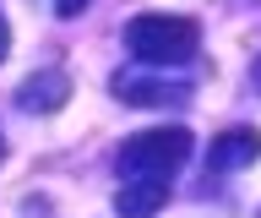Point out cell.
<instances>
[{
	"instance_id": "obj_2",
	"label": "cell",
	"mask_w": 261,
	"mask_h": 218,
	"mask_svg": "<svg viewBox=\"0 0 261 218\" xmlns=\"http://www.w3.org/2000/svg\"><path fill=\"white\" fill-rule=\"evenodd\" d=\"M191 158V131L185 126H152L120 142V180H174Z\"/></svg>"
},
{
	"instance_id": "obj_5",
	"label": "cell",
	"mask_w": 261,
	"mask_h": 218,
	"mask_svg": "<svg viewBox=\"0 0 261 218\" xmlns=\"http://www.w3.org/2000/svg\"><path fill=\"white\" fill-rule=\"evenodd\" d=\"M256 158H261V131H256V126H228V131H218V136H212V153H207L212 175L250 169Z\"/></svg>"
},
{
	"instance_id": "obj_9",
	"label": "cell",
	"mask_w": 261,
	"mask_h": 218,
	"mask_svg": "<svg viewBox=\"0 0 261 218\" xmlns=\"http://www.w3.org/2000/svg\"><path fill=\"white\" fill-rule=\"evenodd\" d=\"M250 82H256V93H261V55H256V66H250Z\"/></svg>"
},
{
	"instance_id": "obj_8",
	"label": "cell",
	"mask_w": 261,
	"mask_h": 218,
	"mask_svg": "<svg viewBox=\"0 0 261 218\" xmlns=\"http://www.w3.org/2000/svg\"><path fill=\"white\" fill-rule=\"evenodd\" d=\"M6 50H11V22H6V11H0V60H6Z\"/></svg>"
},
{
	"instance_id": "obj_1",
	"label": "cell",
	"mask_w": 261,
	"mask_h": 218,
	"mask_svg": "<svg viewBox=\"0 0 261 218\" xmlns=\"http://www.w3.org/2000/svg\"><path fill=\"white\" fill-rule=\"evenodd\" d=\"M125 50L142 66H185L201 50V28L191 17H169V11H142L125 22Z\"/></svg>"
},
{
	"instance_id": "obj_4",
	"label": "cell",
	"mask_w": 261,
	"mask_h": 218,
	"mask_svg": "<svg viewBox=\"0 0 261 218\" xmlns=\"http://www.w3.org/2000/svg\"><path fill=\"white\" fill-rule=\"evenodd\" d=\"M65 99H71V77L60 66H38L33 77L16 82V109H28V115H55L65 109Z\"/></svg>"
},
{
	"instance_id": "obj_10",
	"label": "cell",
	"mask_w": 261,
	"mask_h": 218,
	"mask_svg": "<svg viewBox=\"0 0 261 218\" xmlns=\"http://www.w3.org/2000/svg\"><path fill=\"white\" fill-rule=\"evenodd\" d=\"M0 158H6V136H0Z\"/></svg>"
},
{
	"instance_id": "obj_7",
	"label": "cell",
	"mask_w": 261,
	"mask_h": 218,
	"mask_svg": "<svg viewBox=\"0 0 261 218\" xmlns=\"http://www.w3.org/2000/svg\"><path fill=\"white\" fill-rule=\"evenodd\" d=\"M87 6H93V0H55V11H60V17H82Z\"/></svg>"
},
{
	"instance_id": "obj_3",
	"label": "cell",
	"mask_w": 261,
	"mask_h": 218,
	"mask_svg": "<svg viewBox=\"0 0 261 218\" xmlns=\"http://www.w3.org/2000/svg\"><path fill=\"white\" fill-rule=\"evenodd\" d=\"M109 93L130 109H163V104H191V82H169V77H147V71H120Z\"/></svg>"
},
{
	"instance_id": "obj_6",
	"label": "cell",
	"mask_w": 261,
	"mask_h": 218,
	"mask_svg": "<svg viewBox=\"0 0 261 218\" xmlns=\"http://www.w3.org/2000/svg\"><path fill=\"white\" fill-rule=\"evenodd\" d=\"M163 202H169V180H120L114 213L120 218H152Z\"/></svg>"
}]
</instances>
